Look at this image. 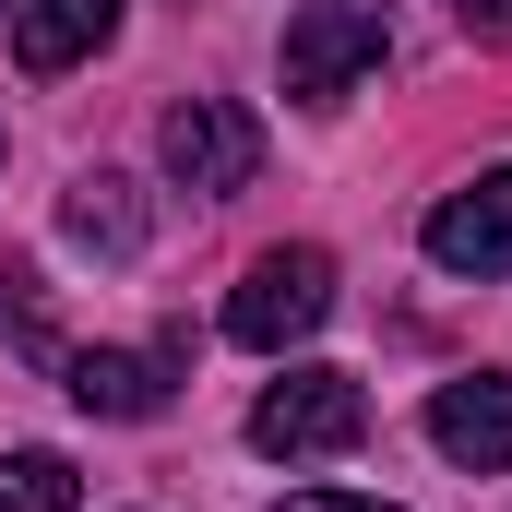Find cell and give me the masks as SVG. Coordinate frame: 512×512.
<instances>
[{"label":"cell","instance_id":"6da1fadb","mask_svg":"<svg viewBox=\"0 0 512 512\" xmlns=\"http://www.w3.org/2000/svg\"><path fill=\"white\" fill-rule=\"evenodd\" d=\"M358 441H370V393H358V370L298 358V370L262 382V405H251V453H274V465H322V453H358Z\"/></svg>","mask_w":512,"mask_h":512},{"label":"cell","instance_id":"52a82bcc","mask_svg":"<svg viewBox=\"0 0 512 512\" xmlns=\"http://www.w3.org/2000/svg\"><path fill=\"white\" fill-rule=\"evenodd\" d=\"M429 441H441L465 477H501V465H512V382H501V370L441 382V393H429Z\"/></svg>","mask_w":512,"mask_h":512},{"label":"cell","instance_id":"30bf717a","mask_svg":"<svg viewBox=\"0 0 512 512\" xmlns=\"http://www.w3.org/2000/svg\"><path fill=\"white\" fill-rule=\"evenodd\" d=\"M72 501H84L72 453H0V512H72Z\"/></svg>","mask_w":512,"mask_h":512},{"label":"cell","instance_id":"3957f363","mask_svg":"<svg viewBox=\"0 0 512 512\" xmlns=\"http://www.w3.org/2000/svg\"><path fill=\"white\" fill-rule=\"evenodd\" d=\"M334 322V251H262L251 274H239V298H227V334L251 346V358H286V346H310Z\"/></svg>","mask_w":512,"mask_h":512},{"label":"cell","instance_id":"8992f818","mask_svg":"<svg viewBox=\"0 0 512 512\" xmlns=\"http://www.w3.org/2000/svg\"><path fill=\"white\" fill-rule=\"evenodd\" d=\"M179 358H191V346H84V358H72V405H84V417H167Z\"/></svg>","mask_w":512,"mask_h":512},{"label":"cell","instance_id":"7a4b0ae2","mask_svg":"<svg viewBox=\"0 0 512 512\" xmlns=\"http://www.w3.org/2000/svg\"><path fill=\"white\" fill-rule=\"evenodd\" d=\"M382 48H393L382 0H298L286 12V96L298 108H346L358 72H382Z\"/></svg>","mask_w":512,"mask_h":512},{"label":"cell","instance_id":"5bb4252c","mask_svg":"<svg viewBox=\"0 0 512 512\" xmlns=\"http://www.w3.org/2000/svg\"><path fill=\"white\" fill-rule=\"evenodd\" d=\"M0 12H24V0H0Z\"/></svg>","mask_w":512,"mask_h":512},{"label":"cell","instance_id":"277c9868","mask_svg":"<svg viewBox=\"0 0 512 512\" xmlns=\"http://www.w3.org/2000/svg\"><path fill=\"white\" fill-rule=\"evenodd\" d=\"M155 155H167L179 191L227 203V191H251V167H262V120H251V108H227V96H191V108H167Z\"/></svg>","mask_w":512,"mask_h":512},{"label":"cell","instance_id":"8fae6325","mask_svg":"<svg viewBox=\"0 0 512 512\" xmlns=\"http://www.w3.org/2000/svg\"><path fill=\"white\" fill-rule=\"evenodd\" d=\"M0 334H12L24 358H60V346H48V322H36V274H24V262H0Z\"/></svg>","mask_w":512,"mask_h":512},{"label":"cell","instance_id":"4fadbf2b","mask_svg":"<svg viewBox=\"0 0 512 512\" xmlns=\"http://www.w3.org/2000/svg\"><path fill=\"white\" fill-rule=\"evenodd\" d=\"M274 512H393V501H346V489H298V501H274Z\"/></svg>","mask_w":512,"mask_h":512},{"label":"cell","instance_id":"9c48e42d","mask_svg":"<svg viewBox=\"0 0 512 512\" xmlns=\"http://www.w3.org/2000/svg\"><path fill=\"white\" fill-rule=\"evenodd\" d=\"M60 227H72L84 251H108V262L143 251V203H131V179H120V167H84V179H72V203H60Z\"/></svg>","mask_w":512,"mask_h":512},{"label":"cell","instance_id":"7c38bea8","mask_svg":"<svg viewBox=\"0 0 512 512\" xmlns=\"http://www.w3.org/2000/svg\"><path fill=\"white\" fill-rule=\"evenodd\" d=\"M453 24H465L477 48H512V0H453Z\"/></svg>","mask_w":512,"mask_h":512},{"label":"cell","instance_id":"ba28073f","mask_svg":"<svg viewBox=\"0 0 512 512\" xmlns=\"http://www.w3.org/2000/svg\"><path fill=\"white\" fill-rule=\"evenodd\" d=\"M120 36V0H24L12 12V60L48 84V72H72V60H96Z\"/></svg>","mask_w":512,"mask_h":512},{"label":"cell","instance_id":"5b68a950","mask_svg":"<svg viewBox=\"0 0 512 512\" xmlns=\"http://www.w3.org/2000/svg\"><path fill=\"white\" fill-rule=\"evenodd\" d=\"M429 262L441 274H512V167H477L465 191H441L429 203Z\"/></svg>","mask_w":512,"mask_h":512}]
</instances>
